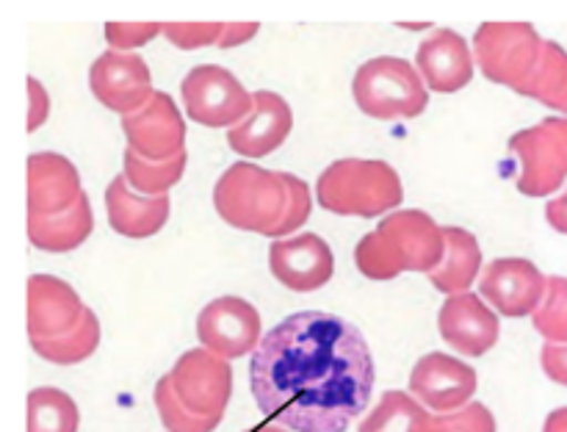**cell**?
<instances>
[{"mask_svg": "<svg viewBox=\"0 0 567 432\" xmlns=\"http://www.w3.org/2000/svg\"><path fill=\"white\" fill-rule=\"evenodd\" d=\"M286 172H271L252 161L227 166L214 186V208L236 230L275 236L286 216Z\"/></svg>", "mask_w": 567, "mask_h": 432, "instance_id": "4", "label": "cell"}, {"mask_svg": "<svg viewBox=\"0 0 567 432\" xmlns=\"http://www.w3.org/2000/svg\"><path fill=\"white\" fill-rule=\"evenodd\" d=\"M415 70L432 92H460L474 78V50L452 28H435L415 53Z\"/></svg>", "mask_w": 567, "mask_h": 432, "instance_id": "19", "label": "cell"}, {"mask_svg": "<svg viewBox=\"0 0 567 432\" xmlns=\"http://www.w3.org/2000/svg\"><path fill=\"white\" fill-rule=\"evenodd\" d=\"M122 131L127 150L144 161H169L186 150V122L166 92H153L136 114L122 116Z\"/></svg>", "mask_w": 567, "mask_h": 432, "instance_id": "12", "label": "cell"}, {"mask_svg": "<svg viewBox=\"0 0 567 432\" xmlns=\"http://www.w3.org/2000/svg\"><path fill=\"white\" fill-rule=\"evenodd\" d=\"M186 114L205 127H236L252 111V92L230 70L219 64H199L181 83Z\"/></svg>", "mask_w": 567, "mask_h": 432, "instance_id": "8", "label": "cell"}, {"mask_svg": "<svg viewBox=\"0 0 567 432\" xmlns=\"http://www.w3.org/2000/svg\"><path fill=\"white\" fill-rule=\"evenodd\" d=\"M374 354L352 321L299 310L252 352L249 382L260 413L291 432H347L369 408Z\"/></svg>", "mask_w": 567, "mask_h": 432, "instance_id": "1", "label": "cell"}, {"mask_svg": "<svg viewBox=\"0 0 567 432\" xmlns=\"http://www.w3.org/2000/svg\"><path fill=\"white\" fill-rule=\"evenodd\" d=\"M258 22H225V33L219 39V48H238V44L249 42V39L258 37Z\"/></svg>", "mask_w": 567, "mask_h": 432, "instance_id": "37", "label": "cell"}, {"mask_svg": "<svg viewBox=\"0 0 567 432\" xmlns=\"http://www.w3.org/2000/svg\"><path fill=\"white\" fill-rule=\"evenodd\" d=\"M186 150L169 161H144L142 155L125 147V155H122V175H125L127 186L136 194L161 197V194H169V188L175 183H181L183 172H186Z\"/></svg>", "mask_w": 567, "mask_h": 432, "instance_id": "28", "label": "cell"}, {"mask_svg": "<svg viewBox=\"0 0 567 432\" xmlns=\"http://www.w3.org/2000/svg\"><path fill=\"white\" fill-rule=\"evenodd\" d=\"M518 94L567 114V50L563 44L546 39L540 64H537L535 75L524 83Z\"/></svg>", "mask_w": 567, "mask_h": 432, "instance_id": "27", "label": "cell"}, {"mask_svg": "<svg viewBox=\"0 0 567 432\" xmlns=\"http://www.w3.org/2000/svg\"><path fill=\"white\" fill-rule=\"evenodd\" d=\"M546 39L532 22H485L474 33V59L482 75L515 92L535 75Z\"/></svg>", "mask_w": 567, "mask_h": 432, "instance_id": "6", "label": "cell"}, {"mask_svg": "<svg viewBox=\"0 0 567 432\" xmlns=\"http://www.w3.org/2000/svg\"><path fill=\"white\" fill-rule=\"evenodd\" d=\"M269 269L277 282L297 294L319 291L336 275V255L316 233L277 238L269 247Z\"/></svg>", "mask_w": 567, "mask_h": 432, "instance_id": "15", "label": "cell"}, {"mask_svg": "<svg viewBox=\"0 0 567 432\" xmlns=\"http://www.w3.org/2000/svg\"><path fill=\"white\" fill-rule=\"evenodd\" d=\"M25 86H28V131H39V127L48 122V114H50L48 89H44L33 75H28Z\"/></svg>", "mask_w": 567, "mask_h": 432, "instance_id": "35", "label": "cell"}, {"mask_svg": "<svg viewBox=\"0 0 567 432\" xmlns=\"http://www.w3.org/2000/svg\"><path fill=\"white\" fill-rule=\"evenodd\" d=\"M430 421V410L413 393L385 391L358 432H424Z\"/></svg>", "mask_w": 567, "mask_h": 432, "instance_id": "24", "label": "cell"}, {"mask_svg": "<svg viewBox=\"0 0 567 432\" xmlns=\"http://www.w3.org/2000/svg\"><path fill=\"white\" fill-rule=\"evenodd\" d=\"M225 22H164V37L181 50L219 48Z\"/></svg>", "mask_w": 567, "mask_h": 432, "instance_id": "31", "label": "cell"}, {"mask_svg": "<svg viewBox=\"0 0 567 432\" xmlns=\"http://www.w3.org/2000/svg\"><path fill=\"white\" fill-rule=\"evenodd\" d=\"M33 352L42 360L55 366H75L81 360L92 358L100 347V319L92 308L83 310L81 321L70 332L59 338H44V341H31Z\"/></svg>", "mask_w": 567, "mask_h": 432, "instance_id": "26", "label": "cell"}, {"mask_svg": "<svg viewBox=\"0 0 567 432\" xmlns=\"http://www.w3.org/2000/svg\"><path fill=\"white\" fill-rule=\"evenodd\" d=\"M286 186H288V205H286V216H282L280 227L275 230V241L277 238H286L288 233H293L297 227H302L305 222L310 219L313 214V197H310V188L302 177L291 175L286 172Z\"/></svg>", "mask_w": 567, "mask_h": 432, "instance_id": "32", "label": "cell"}, {"mask_svg": "<svg viewBox=\"0 0 567 432\" xmlns=\"http://www.w3.org/2000/svg\"><path fill=\"white\" fill-rule=\"evenodd\" d=\"M540 363L554 382L567 388V343H546L540 352Z\"/></svg>", "mask_w": 567, "mask_h": 432, "instance_id": "36", "label": "cell"}, {"mask_svg": "<svg viewBox=\"0 0 567 432\" xmlns=\"http://www.w3.org/2000/svg\"><path fill=\"white\" fill-rule=\"evenodd\" d=\"M424 432H454V430H449L446 424H441V421H437L435 415H432V421H430V424H426Z\"/></svg>", "mask_w": 567, "mask_h": 432, "instance_id": "40", "label": "cell"}, {"mask_svg": "<svg viewBox=\"0 0 567 432\" xmlns=\"http://www.w3.org/2000/svg\"><path fill=\"white\" fill-rule=\"evenodd\" d=\"M89 89L105 109L127 116L153 97V75L138 53L105 50L89 70Z\"/></svg>", "mask_w": 567, "mask_h": 432, "instance_id": "14", "label": "cell"}, {"mask_svg": "<svg viewBox=\"0 0 567 432\" xmlns=\"http://www.w3.org/2000/svg\"><path fill=\"white\" fill-rule=\"evenodd\" d=\"M197 338L205 349L225 360L249 354L264 341V325L252 302L241 297H219L197 316Z\"/></svg>", "mask_w": 567, "mask_h": 432, "instance_id": "10", "label": "cell"}, {"mask_svg": "<svg viewBox=\"0 0 567 432\" xmlns=\"http://www.w3.org/2000/svg\"><path fill=\"white\" fill-rule=\"evenodd\" d=\"M352 94L365 116L391 122L421 116L430 105V89L415 64L399 55H377L365 61L352 81Z\"/></svg>", "mask_w": 567, "mask_h": 432, "instance_id": "5", "label": "cell"}, {"mask_svg": "<svg viewBox=\"0 0 567 432\" xmlns=\"http://www.w3.org/2000/svg\"><path fill=\"white\" fill-rule=\"evenodd\" d=\"M177 399L203 419H221L233 393L230 360L219 358L210 349L197 347L175 360L169 374Z\"/></svg>", "mask_w": 567, "mask_h": 432, "instance_id": "9", "label": "cell"}, {"mask_svg": "<svg viewBox=\"0 0 567 432\" xmlns=\"http://www.w3.org/2000/svg\"><path fill=\"white\" fill-rule=\"evenodd\" d=\"M532 325L546 338V343H567V277H548L546 297L532 313Z\"/></svg>", "mask_w": 567, "mask_h": 432, "instance_id": "29", "label": "cell"}, {"mask_svg": "<svg viewBox=\"0 0 567 432\" xmlns=\"http://www.w3.org/2000/svg\"><path fill=\"white\" fill-rule=\"evenodd\" d=\"M446 255V233L426 210L388 214L354 247V264L369 280H393L402 271H435Z\"/></svg>", "mask_w": 567, "mask_h": 432, "instance_id": "2", "label": "cell"}, {"mask_svg": "<svg viewBox=\"0 0 567 432\" xmlns=\"http://www.w3.org/2000/svg\"><path fill=\"white\" fill-rule=\"evenodd\" d=\"M435 419L454 432H496V415L482 402H468L463 410L435 415Z\"/></svg>", "mask_w": 567, "mask_h": 432, "instance_id": "34", "label": "cell"}, {"mask_svg": "<svg viewBox=\"0 0 567 432\" xmlns=\"http://www.w3.org/2000/svg\"><path fill=\"white\" fill-rule=\"evenodd\" d=\"M28 216H55L81 199V175L61 153L28 155Z\"/></svg>", "mask_w": 567, "mask_h": 432, "instance_id": "20", "label": "cell"}, {"mask_svg": "<svg viewBox=\"0 0 567 432\" xmlns=\"http://www.w3.org/2000/svg\"><path fill=\"white\" fill-rule=\"evenodd\" d=\"M153 399L166 432H214L221 421V419H203V415H194L192 410L177 399L169 377H161V380L155 382Z\"/></svg>", "mask_w": 567, "mask_h": 432, "instance_id": "30", "label": "cell"}, {"mask_svg": "<svg viewBox=\"0 0 567 432\" xmlns=\"http://www.w3.org/2000/svg\"><path fill=\"white\" fill-rule=\"evenodd\" d=\"M25 432H78L81 410L75 399L53 385L33 388L28 393Z\"/></svg>", "mask_w": 567, "mask_h": 432, "instance_id": "25", "label": "cell"}, {"mask_svg": "<svg viewBox=\"0 0 567 432\" xmlns=\"http://www.w3.org/2000/svg\"><path fill=\"white\" fill-rule=\"evenodd\" d=\"M543 432H567V408L554 410L548 413L546 424H543Z\"/></svg>", "mask_w": 567, "mask_h": 432, "instance_id": "39", "label": "cell"}, {"mask_svg": "<svg viewBox=\"0 0 567 432\" xmlns=\"http://www.w3.org/2000/svg\"><path fill=\"white\" fill-rule=\"evenodd\" d=\"M509 153L520 161L518 192L548 197L567 181V116H546L509 138Z\"/></svg>", "mask_w": 567, "mask_h": 432, "instance_id": "7", "label": "cell"}, {"mask_svg": "<svg viewBox=\"0 0 567 432\" xmlns=\"http://www.w3.org/2000/svg\"><path fill=\"white\" fill-rule=\"evenodd\" d=\"M446 233V255H443L441 266L430 271V282L441 294H465L482 271V249L480 241L465 227H443Z\"/></svg>", "mask_w": 567, "mask_h": 432, "instance_id": "23", "label": "cell"}, {"mask_svg": "<svg viewBox=\"0 0 567 432\" xmlns=\"http://www.w3.org/2000/svg\"><path fill=\"white\" fill-rule=\"evenodd\" d=\"M293 127V111L286 97L275 92H252V111L244 122L227 131V144L241 158H264L286 144Z\"/></svg>", "mask_w": 567, "mask_h": 432, "instance_id": "18", "label": "cell"}, {"mask_svg": "<svg viewBox=\"0 0 567 432\" xmlns=\"http://www.w3.org/2000/svg\"><path fill=\"white\" fill-rule=\"evenodd\" d=\"M25 291V327L31 341L64 336L81 321L83 310H86L81 294L55 275H44V271L31 275Z\"/></svg>", "mask_w": 567, "mask_h": 432, "instance_id": "17", "label": "cell"}, {"mask_svg": "<svg viewBox=\"0 0 567 432\" xmlns=\"http://www.w3.org/2000/svg\"><path fill=\"white\" fill-rule=\"evenodd\" d=\"M252 432H291V430H286V426H280V424H260V426H255Z\"/></svg>", "mask_w": 567, "mask_h": 432, "instance_id": "41", "label": "cell"}, {"mask_svg": "<svg viewBox=\"0 0 567 432\" xmlns=\"http://www.w3.org/2000/svg\"><path fill=\"white\" fill-rule=\"evenodd\" d=\"M316 199L338 216H382L399 210L404 186L399 172L380 158H341L316 181Z\"/></svg>", "mask_w": 567, "mask_h": 432, "instance_id": "3", "label": "cell"}, {"mask_svg": "<svg viewBox=\"0 0 567 432\" xmlns=\"http://www.w3.org/2000/svg\"><path fill=\"white\" fill-rule=\"evenodd\" d=\"M546 219L554 230L565 233L567 236V192L559 194V197H554L551 203L546 205Z\"/></svg>", "mask_w": 567, "mask_h": 432, "instance_id": "38", "label": "cell"}, {"mask_svg": "<svg viewBox=\"0 0 567 432\" xmlns=\"http://www.w3.org/2000/svg\"><path fill=\"white\" fill-rule=\"evenodd\" d=\"M476 371L446 352H430L410 371V393L437 415L463 410L476 393Z\"/></svg>", "mask_w": 567, "mask_h": 432, "instance_id": "13", "label": "cell"}, {"mask_svg": "<svg viewBox=\"0 0 567 432\" xmlns=\"http://www.w3.org/2000/svg\"><path fill=\"white\" fill-rule=\"evenodd\" d=\"M158 33H164V22H105V42L120 53L144 48Z\"/></svg>", "mask_w": 567, "mask_h": 432, "instance_id": "33", "label": "cell"}, {"mask_svg": "<svg viewBox=\"0 0 567 432\" xmlns=\"http://www.w3.org/2000/svg\"><path fill=\"white\" fill-rule=\"evenodd\" d=\"M437 330L452 349L465 358H482L498 343L502 321L498 313L485 305L480 294H454L441 305L437 313Z\"/></svg>", "mask_w": 567, "mask_h": 432, "instance_id": "16", "label": "cell"}, {"mask_svg": "<svg viewBox=\"0 0 567 432\" xmlns=\"http://www.w3.org/2000/svg\"><path fill=\"white\" fill-rule=\"evenodd\" d=\"M92 230L94 214L86 192L64 214L28 216V241L42 253H72L92 236Z\"/></svg>", "mask_w": 567, "mask_h": 432, "instance_id": "22", "label": "cell"}, {"mask_svg": "<svg viewBox=\"0 0 567 432\" xmlns=\"http://www.w3.org/2000/svg\"><path fill=\"white\" fill-rule=\"evenodd\" d=\"M548 277L529 258H496L480 277V297L496 308L498 316L524 319L540 308Z\"/></svg>", "mask_w": 567, "mask_h": 432, "instance_id": "11", "label": "cell"}, {"mask_svg": "<svg viewBox=\"0 0 567 432\" xmlns=\"http://www.w3.org/2000/svg\"><path fill=\"white\" fill-rule=\"evenodd\" d=\"M172 210L169 194L144 197L127 186L125 175H116L105 188V214L109 225L125 238H150L166 225Z\"/></svg>", "mask_w": 567, "mask_h": 432, "instance_id": "21", "label": "cell"}]
</instances>
